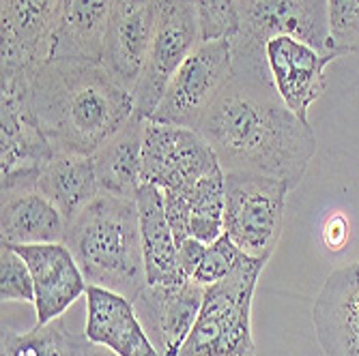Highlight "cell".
Segmentation results:
<instances>
[{"instance_id": "obj_1", "label": "cell", "mask_w": 359, "mask_h": 356, "mask_svg": "<svg viewBox=\"0 0 359 356\" xmlns=\"http://www.w3.org/2000/svg\"><path fill=\"white\" fill-rule=\"evenodd\" d=\"M198 131L224 172H254L297 189L316 155L308 120L292 114L271 82L235 78L205 114Z\"/></svg>"}, {"instance_id": "obj_2", "label": "cell", "mask_w": 359, "mask_h": 356, "mask_svg": "<svg viewBox=\"0 0 359 356\" xmlns=\"http://www.w3.org/2000/svg\"><path fill=\"white\" fill-rule=\"evenodd\" d=\"M32 110L52 150L93 157L134 118V92L95 60H46L32 71Z\"/></svg>"}, {"instance_id": "obj_3", "label": "cell", "mask_w": 359, "mask_h": 356, "mask_svg": "<svg viewBox=\"0 0 359 356\" xmlns=\"http://www.w3.org/2000/svg\"><path fill=\"white\" fill-rule=\"evenodd\" d=\"M65 245L88 285H100L136 301L147 283L138 204L132 198L100 193L69 225Z\"/></svg>"}, {"instance_id": "obj_4", "label": "cell", "mask_w": 359, "mask_h": 356, "mask_svg": "<svg viewBox=\"0 0 359 356\" xmlns=\"http://www.w3.org/2000/svg\"><path fill=\"white\" fill-rule=\"evenodd\" d=\"M239 15L241 28L231 41L235 78L271 82L265 45L278 35L297 37L320 52H334L330 48L327 0H239Z\"/></svg>"}, {"instance_id": "obj_5", "label": "cell", "mask_w": 359, "mask_h": 356, "mask_svg": "<svg viewBox=\"0 0 359 356\" xmlns=\"http://www.w3.org/2000/svg\"><path fill=\"white\" fill-rule=\"evenodd\" d=\"M267 262L245 253L226 279L205 287L196 325L177 356H256L252 301Z\"/></svg>"}, {"instance_id": "obj_6", "label": "cell", "mask_w": 359, "mask_h": 356, "mask_svg": "<svg viewBox=\"0 0 359 356\" xmlns=\"http://www.w3.org/2000/svg\"><path fill=\"white\" fill-rule=\"evenodd\" d=\"M224 234L243 253L269 260L282 236L290 189L265 174L224 172Z\"/></svg>"}, {"instance_id": "obj_7", "label": "cell", "mask_w": 359, "mask_h": 356, "mask_svg": "<svg viewBox=\"0 0 359 356\" xmlns=\"http://www.w3.org/2000/svg\"><path fill=\"white\" fill-rule=\"evenodd\" d=\"M233 80L231 41H203L177 69L149 120L198 129L209 108Z\"/></svg>"}, {"instance_id": "obj_8", "label": "cell", "mask_w": 359, "mask_h": 356, "mask_svg": "<svg viewBox=\"0 0 359 356\" xmlns=\"http://www.w3.org/2000/svg\"><path fill=\"white\" fill-rule=\"evenodd\" d=\"M203 43L194 0H161L155 39L134 90V116L149 120L183 60Z\"/></svg>"}, {"instance_id": "obj_9", "label": "cell", "mask_w": 359, "mask_h": 356, "mask_svg": "<svg viewBox=\"0 0 359 356\" xmlns=\"http://www.w3.org/2000/svg\"><path fill=\"white\" fill-rule=\"evenodd\" d=\"M219 170L217 155L198 129L144 122L142 183L161 191H191L196 183Z\"/></svg>"}, {"instance_id": "obj_10", "label": "cell", "mask_w": 359, "mask_h": 356, "mask_svg": "<svg viewBox=\"0 0 359 356\" xmlns=\"http://www.w3.org/2000/svg\"><path fill=\"white\" fill-rule=\"evenodd\" d=\"M37 67H5L0 101V176L39 172L52 146L32 110V71Z\"/></svg>"}, {"instance_id": "obj_11", "label": "cell", "mask_w": 359, "mask_h": 356, "mask_svg": "<svg viewBox=\"0 0 359 356\" xmlns=\"http://www.w3.org/2000/svg\"><path fill=\"white\" fill-rule=\"evenodd\" d=\"M161 0H112L102 48V64L129 92L144 71L155 39Z\"/></svg>"}, {"instance_id": "obj_12", "label": "cell", "mask_w": 359, "mask_h": 356, "mask_svg": "<svg viewBox=\"0 0 359 356\" xmlns=\"http://www.w3.org/2000/svg\"><path fill=\"white\" fill-rule=\"evenodd\" d=\"M340 58L288 35H278L265 45V60L271 82L284 106L308 120L310 108L325 92V67ZM310 122V120H308Z\"/></svg>"}, {"instance_id": "obj_13", "label": "cell", "mask_w": 359, "mask_h": 356, "mask_svg": "<svg viewBox=\"0 0 359 356\" xmlns=\"http://www.w3.org/2000/svg\"><path fill=\"white\" fill-rule=\"evenodd\" d=\"M39 172L0 176V243H65L67 221L37 187Z\"/></svg>"}, {"instance_id": "obj_14", "label": "cell", "mask_w": 359, "mask_h": 356, "mask_svg": "<svg viewBox=\"0 0 359 356\" xmlns=\"http://www.w3.org/2000/svg\"><path fill=\"white\" fill-rule=\"evenodd\" d=\"M205 297V285L187 279L177 285H147L134 301L142 327L161 356H177L189 337Z\"/></svg>"}, {"instance_id": "obj_15", "label": "cell", "mask_w": 359, "mask_h": 356, "mask_svg": "<svg viewBox=\"0 0 359 356\" xmlns=\"http://www.w3.org/2000/svg\"><path fill=\"white\" fill-rule=\"evenodd\" d=\"M7 245V243H3ZM28 264L35 283L37 325L60 318L82 294H86V279L76 262L74 253L65 243L39 245H9Z\"/></svg>"}, {"instance_id": "obj_16", "label": "cell", "mask_w": 359, "mask_h": 356, "mask_svg": "<svg viewBox=\"0 0 359 356\" xmlns=\"http://www.w3.org/2000/svg\"><path fill=\"white\" fill-rule=\"evenodd\" d=\"M312 322L325 356H359V275L355 264L325 279L314 301Z\"/></svg>"}, {"instance_id": "obj_17", "label": "cell", "mask_w": 359, "mask_h": 356, "mask_svg": "<svg viewBox=\"0 0 359 356\" xmlns=\"http://www.w3.org/2000/svg\"><path fill=\"white\" fill-rule=\"evenodd\" d=\"M84 335L118 356H161L149 339L134 303L100 285L86 287Z\"/></svg>"}, {"instance_id": "obj_18", "label": "cell", "mask_w": 359, "mask_h": 356, "mask_svg": "<svg viewBox=\"0 0 359 356\" xmlns=\"http://www.w3.org/2000/svg\"><path fill=\"white\" fill-rule=\"evenodd\" d=\"M58 0H0L5 67H39L50 56Z\"/></svg>"}, {"instance_id": "obj_19", "label": "cell", "mask_w": 359, "mask_h": 356, "mask_svg": "<svg viewBox=\"0 0 359 356\" xmlns=\"http://www.w3.org/2000/svg\"><path fill=\"white\" fill-rule=\"evenodd\" d=\"M112 0H58L48 60H102Z\"/></svg>"}, {"instance_id": "obj_20", "label": "cell", "mask_w": 359, "mask_h": 356, "mask_svg": "<svg viewBox=\"0 0 359 356\" xmlns=\"http://www.w3.org/2000/svg\"><path fill=\"white\" fill-rule=\"evenodd\" d=\"M140 236L144 253V271L149 285H177L187 281L179 271V245L164 213L161 191L155 185H142L138 196Z\"/></svg>"}, {"instance_id": "obj_21", "label": "cell", "mask_w": 359, "mask_h": 356, "mask_svg": "<svg viewBox=\"0 0 359 356\" xmlns=\"http://www.w3.org/2000/svg\"><path fill=\"white\" fill-rule=\"evenodd\" d=\"M37 187L58 208L67 225L102 193L93 157L56 150L41 166Z\"/></svg>"}, {"instance_id": "obj_22", "label": "cell", "mask_w": 359, "mask_h": 356, "mask_svg": "<svg viewBox=\"0 0 359 356\" xmlns=\"http://www.w3.org/2000/svg\"><path fill=\"white\" fill-rule=\"evenodd\" d=\"M144 122L132 118L93 155L97 183L104 193L136 200L142 183V140Z\"/></svg>"}, {"instance_id": "obj_23", "label": "cell", "mask_w": 359, "mask_h": 356, "mask_svg": "<svg viewBox=\"0 0 359 356\" xmlns=\"http://www.w3.org/2000/svg\"><path fill=\"white\" fill-rule=\"evenodd\" d=\"M84 337V331H72L60 315L48 325H35L26 333L5 331L3 356H78Z\"/></svg>"}, {"instance_id": "obj_24", "label": "cell", "mask_w": 359, "mask_h": 356, "mask_svg": "<svg viewBox=\"0 0 359 356\" xmlns=\"http://www.w3.org/2000/svg\"><path fill=\"white\" fill-rule=\"evenodd\" d=\"M189 198H191L189 236L205 245L215 243L224 234V208H226L224 170L213 172L196 183V187L189 191Z\"/></svg>"}, {"instance_id": "obj_25", "label": "cell", "mask_w": 359, "mask_h": 356, "mask_svg": "<svg viewBox=\"0 0 359 356\" xmlns=\"http://www.w3.org/2000/svg\"><path fill=\"white\" fill-rule=\"evenodd\" d=\"M203 41H233L241 28L239 0H194Z\"/></svg>"}, {"instance_id": "obj_26", "label": "cell", "mask_w": 359, "mask_h": 356, "mask_svg": "<svg viewBox=\"0 0 359 356\" xmlns=\"http://www.w3.org/2000/svg\"><path fill=\"white\" fill-rule=\"evenodd\" d=\"M327 30L338 56H359V0H327Z\"/></svg>"}, {"instance_id": "obj_27", "label": "cell", "mask_w": 359, "mask_h": 356, "mask_svg": "<svg viewBox=\"0 0 359 356\" xmlns=\"http://www.w3.org/2000/svg\"><path fill=\"white\" fill-rule=\"evenodd\" d=\"M3 247L0 249V297H3V303H35V283H32L28 264L13 247Z\"/></svg>"}, {"instance_id": "obj_28", "label": "cell", "mask_w": 359, "mask_h": 356, "mask_svg": "<svg viewBox=\"0 0 359 356\" xmlns=\"http://www.w3.org/2000/svg\"><path fill=\"white\" fill-rule=\"evenodd\" d=\"M245 253L228 238L226 234H222L215 243L207 245V251L203 255V260L194 273V281H198L201 285H213L222 279H226L231 275L237 264L241 262V257Z\"/></svg>"}, {"instance_id": "obj_29", "label": "cell", "mask_w": 359, "mask_h": 356, "mask_svg": "<svg viewBox=\"0 0 359 356\" xmlns=\"http://www.w3.org/2000/svg\"><path fill=\"white\" fill-rule=\"evenodd\" d=\"M161 191V189H159ZM161 200H164V213L175 232L177 245L189 238V223H191V198L189 191L179 189H164L161 191Z\"/></svg>"}, {"instance_id": "obj_30", "label": "cell", "mask_w": 359, "mask_h": 356, "mask_svg": "<svg viewBox=\"0 0 359 356\" xmlns=\"http://www.w3.org/2000/svg\"><path fill=\"white\" fill-rule=\"evenodd\" d=\"M207 251V245L201 243V241H196V238H187L179 245V271L185 279H191L196 269H198L201 260H203V255Z\"/></svg>"}, {"instance_id": "obj_31", "label": "cell", "mask_w": 359, "mask_h": 356, "mask_svg": "<svg viewBox=\"0 0 359 356\" xmlns=\"http://www.w3.org/2000/svg\"><path fill=\"white\" fill-rule=\"evenodd\" d=\"M348 236V223L342 215H336L332 219H327V223H325V230H323V238H325V245H327L330 249H340L344 245Z\"/></svg>"}, {"instance_id": "obj_32", "label": "cell", "mask_w": 359, "mask_h": 356, "mask_svg": "<svg viewBox=\"0 0 359 356\" xmlns=\"http://www.w3.org/2000/svg\"><path fill=\"white\" fill-rule=\"evenodd\" d=\"M78 356H118V354H114L112 350H108V348H104V346H97V343L88 341V337H84Z\"/></svg>"}, {"instance_id": "obj_33", "label": "cell", "mask_w": 359, "mask_h": 356, "mask_svg": "<svg viewBox=\"0 0 359 356\" xmlns=\"http://www.w3.org/2000/svg\"><path fill=\"white\" fill-rule=\"evenodd\" d=\"M355 271H357V275H359V262L355 264Z\"/></svg>"}]
</instances>
